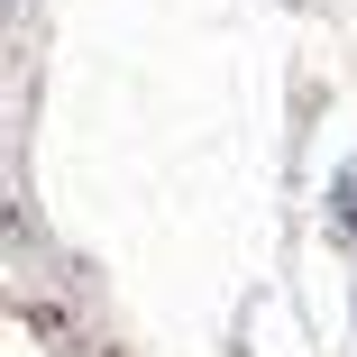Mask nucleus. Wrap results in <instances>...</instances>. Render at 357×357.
Segmentation results:
<instances>
[{"mask_svg":"<svg viewBox=\"0 0 357 357\" xmlns=\"http://www.w3.org/2000/svg\"><path fill=\"white\" fill-rule=\"evenodd\" d=\"M330 229L357 248V174H339V211H330Z\"/></svg>","mask_w":357,"mask_h":357,"instance_id":"f257e3e1","label":"nucleus"}]
</instances>
